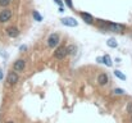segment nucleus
<instances>
[{
  "instance_id": "f257e3e1",
  "label": "nucleus",
  "mask_w": 132,
  "mask_h": 123,
  "mask_svg": "<svg viewBox=\"0 0 132 123\" xmlns=\"http://www.w3.org/2000/svg\"><path fill=\"white\" fill-rule=\"evenodd\" d=\"M97 27L103 31V32H125L126 27L125 24H121V23H113V22H106V21H103V19H99L97 22Z\"/></svg>"
},
{
  "instance_id": "f03ea898",
  "label": "nucleus",
  "mask_w": 132,
  "mask_h": 123,
  "mask_svg": "<svg viewBox=\"0 0 132 123\" xmlns=\"http://www.w3.org/2000/svg\"><path fill=\"white\" fill-rule=\"evenodd\" d=\"M59 41H60V35L56 34V32H53L47 36V40H46V44L49 47H56L59 45Z\"/></svg>"
},
{
  "instance_id": "7ed1b4c3",
  "label": "nucleus",
  "mask_w": 132,
  "mask_h": 123,
  "mask_svg": "<svg viewBox=\"0 0 132 123\" xmlns=\"http://www.w3.org/2000/svg\"><path fill=\"white\" fill-rule=\"evenodd\" d=\"M67 55H68V50H67V46H64V45H60L54 51V58L58 60H63Z\"/></svg>"
},
{
  "instance_id": "20e7f679",
  "label": "nucleus",
  "mask_w": 132,
  "mask_h": 123,
  "mask_svg": "<svg viewBox=\"0 0 132 123\" xmlns=\"http://www.w3.org/2000/svg\"><path fill=\"white\" fill-rule=\"evenodd\" d=\"M18 81H19V76H18V73H17L15 71H12V72H9V73H8L6 82H8V85H9V86H14V85H17Z\"/></svg>"
},
{
  "instance_id": "39448f33",
  "label": "nucleus",
  "mask_w": 132,
  "mask_h": 123,
  "mask_svg": "<svg viewBox=\"0 0 132 123\" xmlns=\"http://www.w3.org/2000/svg\"><path fill=\"white\" fill-rule=\"evenodd\" d=\"M13 15V12L10 9H3L0 12V23H6L8 21H10Z\"/></svg>"
},
{
  "instance_id": "423d86ee",
  "label": "nucleus",
  "mask_w": 132,
  "mask_h": 123,
  "mask_svg": "<svg viewBox=\"0 0 132 123\" xmlns=\"http://www.w3.org/2000/svg\"><path fill=\"white\" fill-rule=\"evenodd\" d=\"M26 68V60L24 59H17L13 63V71L15 72H23Z\"/></svg>"
},
{
  "instance_id": "0eeeda50",
  "label": "nucleus",
  "mask_w": 132,
  "mask_h": 123,
  "mask_svg": "<svg viewBox=\"0 0 132 123\" xmlns=\"http://www.w3.org/2000/svg\"><path fill=\"white\" fill-rule=\"evenodd\" d=\"M60 22H62V24H64L67 27H77L78 26V22L72 17H64L60 19Z\"/></svg>"
},
{
  "instance_id": "6e6552de",
  "label": "nucleus",
  "mask_w": 132,
  "mask_h": 123,
  "mask_svg": "<svg viewBox=\"0 0 132 123\" xmlns=\"http://www.w3.org/2000/svg\"><path fill=\"white\" fill-rule=\"evenodd\" d=\"M5 32H6V35H8L10 39H15V37H18V35H19V30H18V27H15V26H9V27H6V28H5Z\"/></svg>"
},
{
  "instance_id": "1a4fd4ad",
  "label": "nucleus",
  "mask_w": 132,
  "mask_h": 123,
  "mask_svg": "<svg viewBox=\"0 0 132 123\" xmlns=\"http://www.w3.org/2000/svg\"><path fill=\"white\" fill-rule=\"evenodd\" d=\"M108 82H109V78H108V76H106L105 73H100V75H99V77H97V83H99L100 86H105Z\"/></svg>"
},
{
  "instance_id": "9d476101",
  "label": "nucleus",
  "mask_w": 132,
  "mask_h": 123,
  "mask_svg": "<svg viewBox=\"0 0 132 123\" xmlns=\"http://www.w3.org/2000/svg\"><path fill=\"white\" fill-rule=\"evenodd\" d=\"M80 15H81V18L86 22V23H92L94 22V17L90 14V13H86V12H81L80 13Z\"/></svg>"
},
{
  "instance_id": "9b49d317",
  "label": "nucleus",
  "mask_w": 132,
  "mask_h": 123,
  "mask_svg": "<svg viewBox=\"0 0 132 123\" xmlns=\"http://www.w3.org/2000/svg\"><path fill=\"white\" fill-rule=\"evenodd\" d=\"M103 64H105L106 67H112V65H113L112 58H110L109 55H104V56H103Z\"/></svg>"
},
{
  "instance_id": "f8f14e48",
  "label": "nucleus",
  "mask_w": 132,
  "mask_h": 123,
  "mask_svg": "<svg viewBox=\"0 0 132 123\" xmlns=\"http://www.w3.org/2000/svg\"><path fill=\"white\" fill-rule=\"evenodd\" d=\"M32 15H34L35 21H37V22H41V21H43V15H41L37 10H34V12H32Z\"/></svg>"
},
{
  "instance_id": "ddd939ff",
  "label": "nucleus",
  "mask_w": 132,
  "mask_h": 123,
  "mask_svg": "<svg viewBox=\"0 0 132 123\" xmlns=\"http://www.w3.org/2000/svg\"><path fill=\"white\" fill-rule=\"evenodd\" d=\"M114 75H116V77H118V78H119V80H122V81H126V80H127V77H126L121 71H118V69H117V71H114Z\"/></svg>"
},
{
  "instance_id": "4468645a",
  "label": "nucleus",
  "mask_w": 132,
  "mask_h": 123,
  "mask_svg": "<svg viewBox=\"0 0 132 123\" xmlns=\"http://www.w3.org/2000/svg\"><path fill=\"white\" fill-rule=\"evenodd\" d=\"M106 45L109 47H117L118 46V42L116 41V39H109V40L106 41Z\"/></svg>"
},
{
  "instance_id": "2eb2a0df",
  "label": "nucleus",
  "mask_w": 132,
  "mask_h": 123,
  "mask_svg": "<svg viewBox=\"0 0 132 123\" xmlns=\"http://www.w3.org/2000/svg\"><path fill=\"white\" fill-rule=\"evenodd\" d=\"M67 50H68V54L75 55L77 51V47H76V45H69V46H67Z\"/></svg>"
},
{
  "instance_id": "dca6fc26",
  "label": "nucleus",
  "mask_w": 132,
  "mask_h": 123,
  "mask_svg": "<svg viewBox=\"0 0 132 123\" xmlns=\"http://www.w3.org/2000/svg\"><path fill=\"white\" fill-rule=\"evenodd\" d=\"M116 95H125L126 94V91L123 90V88H114V91H113Z\"/></svg>"
},
{
  "instance_id": "f3484780",
  "label": "nucleus",
  "mask_w": 132,
  "mask_h": 123,
  "mask_svg": "<svg viewBox=\"0 0 132 123\" xmlns=\"http://www.w3.org/2000/svg\"><path fill=\"white\" fill-rule=\"evenodd\" d=\"M10 1L12 0H0V6L1 8H5V6H8L10 4Z\"/></svg>"
},
{
  "instance_id": "a211bd4d",
  "label": "nucleus",
  "mask_w": 132,
  "mask_h": 123,
  "mask_svg": "<svg viewBox=\"0 0 132 123\" xmlns=\"http://www.w3.org/2000/svg\"><path fill=\"white\" fill-rule=\"evenodd\" d=\"M126 110H127V113H130V114H132V101H128V103H127Z\"/></svg>"
},
{
  "instance_id": "6ab92c4d",
  "label": "nucleus",
  "mask_w": 132,
  "mask_h": 123,
  "mask_svg": "<svg viewBox=\"0 0 132 123\" xmlns=\"http://www.w3.org/2000/svg\"><path fill=\"white\" fill-rule=\"evenodd\" d=\"M27 49H28V47H27V45H21V47H19V51H22V53H23V51H26Z\"/></svg>"
},
{
  "instance_id": "aec40b11",
  "label": "nucleus",
  "mask_w": 132,
  "mask_h": 123,
  "mask_svg": "<svg viewBox=\"0 0 132 123\" xmlns=\"http://www.w3.org/2000/svg\"><path fill=\"white\" fill-rule=\"evenodd\" d=\"M54 1H55L59 6H63V1H62V0H54Z\"/></svg>"
},
{
  "instance_id": "412c9836",
  "label": "nucleus",
  "mask_w": 132,
  "mask_h": 123,
  "mask_svg": "<svg viewBox=\"0 0 132 123\" xmlns=\"http://www.w3.org/2000/svg\"><path fill=\"white\" fill-rule=\"evenodd\" d=\"M96 62L97 63H103V56H97L96 58Z\"/></svg>"
},
{
  "instance_id": "4be33fe9",
  "label": "nucleus",
  "mask_w": 132,
  "mask_h": 123,
  "mask_svg": "<svg viewBox=\"0 0 132 123\" xmlns=\"http://www.w3.org/2000/svg\"><path fill=\"white\" fill-rule=\"evenodd\" d=\"M3 78H4V73H3V69L0 68V81H3Z\"/></svg>"
},
{
  "instance_id": "5701e85b",
  "label": "nucleus",
  "mask_w": 132,
  "mask_h": 123,
  "mask_svg": "<svg viewBox=\"0 0 132 123\" xmlns=\"http://www.w3.org/2000/svg\"><path fill=\"white\" fill-rule=\"evenodd\" d=\"M59 12L62 13V12H64V9H63V6H59Z\"/></svg>"
},
{
  "instance_id": "b1692460",
  "label": "nucleus",
  "mask_w": 132,
  "mask_h": 123,
  "mask_svg": "<svg viewBox=\"0 0 132 123\" xmlns=\"http://www.w3.org/2000/svg\"><path fill=\"white\" fill-rule=\"evenodd\" d=\"M5 123H15V122H13V121H8V122H5Z\"/></svg>"
},
{
  "instance_id": "393cba45",
  "label": "nucleus",
  "mask_w": 132,
  "mask_h": 123,
  "mask_svg": "<svg viewBox=\"0 0 132 123\" xmlns=\"http://www.w3.org/2000/svg\"><path fill=\"white\" fill-rule=\"evenodd\" d=\"M131 122H132V114H131Z\"/></svg>"
}]
</instances>
